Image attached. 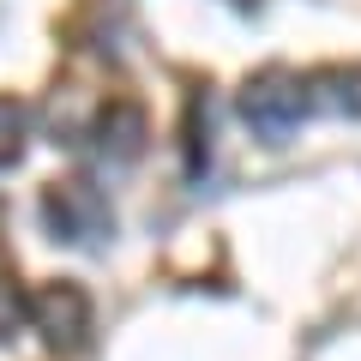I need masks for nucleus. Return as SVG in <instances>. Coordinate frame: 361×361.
<instances>
[{
  "label": "nucleus",
  "instance_id": "obj_3",
  "mask_svg": "<svg viewBox=\"0 0 361 361\" xmlns=\"http://www.w3.org/2000/svg\"><path fill=\"white\" fill-rule=\"evenodd\" d=\"M30 319H37V331L49 337L54 349H85L90 337V301L78 283H42L37 295H30Z\"/></svg>",
  "mask_w": 361,
  "mask_h": 361
},
{
  "label": "nucleus",
  "instance_id": "obj_7",
  "mask_svg": "<svg viewBox=\"0 0 361 361\" xmlns=\"http://www.w3.org/2000/svg\"><path fill=\"white\" fill-rule=\"evenodd\" d=\"M25 319V301H18L13 283H0V337H13V325Z\"/></svg>",
  "mask_w": 361,
  "mask_h": 361
},
{
  "label": "nucleus",
  "instance_id": "obj_6",
  "mask_svg": "<svg viewBox=\"0 0 361 361\" xmlns=\"http://www.w3.org/2000/svg\"><path fill=\"white\" fill-rule=\"evenodd\" d=\"M18 145H25V109L13 97H0V169L18 157Z\"/></svg>",
  "mask_w": 361,
  "mask_h": 361
},
{
  "label": "nucleus",
  "instance_id": "obj_5",
  "mask_svg": "<svg viewBox=\"0 0 361 361\" xmlns=\"http://www.w3.org/2000/svg\"><path fill=\"white\" fill-rule=\"evenodd\" d=\"M97 139H103V157H115V163H133L145 145V109L133 103H109V115L97 121Z\"/></svg>",
  "mask_w": 361,
  "mask_h": 361
},
{
  "label": "nucleus",
  "instance_id": "obj_1",
  "mask_svg": "<svg viewBox=\"0 0 361 361\" xmlns=\"http://www.w3.org/2000/svg\"><path fill=\"white\" fill-rule=\"evenodd\" d=\"M241 115L247 127L259 133V139H289L295 133V121L307 115V78L301 73H283V66H271V73H259L253 85L241 90Z\"/></svg>",
  "mask_w": 361,
  "mask_h": 361
},
{
  "label": "nucleus",
  "instance_id": "obj_2",
  "mask_svg": "<svg viewBox=\"0 0 361 361\" xmlns=\"http://www.w3.org/2000/svg\"><path fill=\"white\" fill-rule=\"evenodd\" d=\"M42 217H49V229L61 235V241H103L109 229H115V217H109V199L90 187V180H54L49 193H42Z\"/></svg>",
  "mask_w": 361,
  "mask_h": 361
},
{
  "label": "nucleus",
  "instance_id": "obj_4",
  "mask_svg": "<svg viewBox=\"0 0 361 361\" xmlns=\"http://www.w3.org/2000/svg\"><path fill=\"white\" fill-rule=\"evenodd\" d=\"M307 109L361 115V66H331V73H313V78H307Z\"/></svg>",
  "mask_w": 361,
  "mask_h": 361
}]
</instances>
